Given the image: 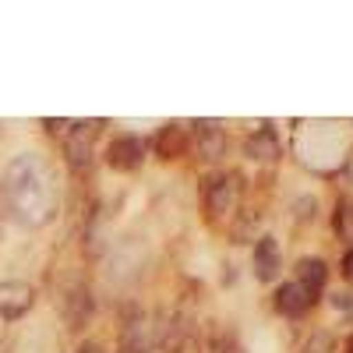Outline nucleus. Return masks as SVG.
Listing matches in <instances>:
<instances>
[{
  "label": "nucleus",
  "instance_id": "nucleus-1",
  "mask_svg": "<svg viewBox=\"0 0 353 353\" xmlns=\"http://www.w3.org/2000/svg\"><path fill=\"white\" fill-rule=\"evenodd\" d=\"M4 201L11 219H18L21 226H46L57 216V184L50 176V166L36 152H21L8 163Z\"/></svg>",
  "mask_w": 353,
  "mask_h": 353
},
{
  "label": "nucleus",
  "instance_id": "nucleus-2",
  "mask_svg": "<svg viewBox=\"0 0 353 353\" xmlns=\"http://www.w3.org/2000/svg\"><path fill=\"white\" fill-rule=\"evenodd\" d=\"M145 152H149V141H145L141 134H117L110 145H106V163L110 170L117 173H131L141 166Z\"/></svg>",
  "mask_w": 353,
  "mask_h": 353
},
{
  "label": "nucleus",
  "instance_id": "nucleus-3",
  "mask_svg": "<svg viewBox=\"0 0 353 353\" xmlns=\"http://www.w3.org/2000/svg\"><path fill=\"white\" fill-rule=\"evenodd\" d=\"M36 304V290L21 283V279H4L0 283V318L4 321H18L32 311Z\"/></svg>",
  "mask_w": 353,
  "mask_h": 353
},
{
  "label": "nucleus",
  "instance_id": "nucleus-4",
  "mask_svg": "<svg viewBox=\"0 0 353 353\" xmlns=\"http://www.w3.org/2000/svg\"><path fill=\"white\" fill-rule=\"evenodd\" d=\"M279 269H283V251H279L276 237H258V244L251 251V272H254V279L276 283Z\"/></svg>",
  "mask_w": 353,
  "mask_h": 353
},
{
  "label": "nucleus",
  "instance_id": "nucleus-5",
  "mask_svg": "<svg viewBox=\"0 0 353 353\" xmlns=\"http://www.w3.org/2000/svg\"><path fill=\"white\" fill-rule=\"evenodd\" d=\"M237 201H241L237 176H216V181L209 184V191H205V209H209L212 216H230L233 209H237Z\"/></svg>",
  "mask_w": 353,
  "mask_h": 353
},
{
  "label": "nucleus",
  "instance_id": "nucleus-6",
  "mask_svg": "<svg viewBox=\"0 0 353 353\" xmlns=\"http://www.w3.org/2000/svg\"><path fill=\"white\" fill-rule=\"evenodd\" d=\"M244 156L254 159V163H276L279 159V134H276V128H269V124L254 128V134H248V141H244Z\"/></svg>",
  "mask_w": 353,
  "mask_h": 353
},
{
  "label": "nucleus",
  "instance_id": "nucleus-7",
  "mask_svg": "<svg viewBox=\"0 0 353 353\" xmlns=\"http://www.w3.org/2000/svg\"><path fill=\"white\" fill-rule=\"evenodd\" d=\"M311 297H307V290L304 286H297V283H283L279 290H276V311L283 314V318H304L307 311H311Z\"/></svg>",
  "mask_w": 353,
  "mask_h": 353
},
{
  "label": "nucleus",
  "instance_id": "nucleus-8",
  "mask_svg": "<svg viewBox=\"0 0 353 353\" xmlns=\"http://www.w3.org/2000/svg\"><path fill=\"white\" fill-rule=\"evenodd\" d=\"M325 279H329V269H325V261H321V258H301L297 261V279H293V283L304 286L311 301H318V293L325 290Z\"/></svg>",
  "mask_w": 353,
  "mask_h": 353
},
{
  "label": "nucleus",
  "instance_id": "nucleus-9",
  "mask_svg": "<svg viewBox=\"0 0 353 353\" xmlns=\"http://www.w3.org/2000/svg\"><path fill=\"white\" fill-rule=\"evenodd\" d=\"M194 145L205 159H219L226 152V131L216 121H201L194 124Z\"/></svg>",
  "mask_w": 353,
  "mask_h": 353
},
{
  "label": "nucleus",
  "instance_id": "nucleus-10",
  "mask_svg": "<svg viewBox=\"0 0 353 353\" xmlns=\"http://www.w3.org/2000/svg\"><path fill=\"white\" fill-rule=\"evenodd\" d=\"M92 138H96V124H74V131L68 134V159L74 170L88 166V159H92Z\"/></svg>",
  "mask_w": 353,
  "mask_h": 353
},
{
  "label": "nucleus",
  "instance_id": "nucleus-11",
  "mask_svg": "<svg viewBox=\"0 0 353 353\" xmlns=\"http://www.w3.org/2000/svg\"><path fill=\"white\" fill-rule=\"evenodd\" d=\"M121 353H152V325L145 318H128L121 332Z\"/></svg>",
  "mask_w": 353,
  "mask_h": 353
},
{
  "label": "nucleus",
  "instance_id": "nucleus-12",
  "mask_svg": "<svg viewBox=\"0 0 353 353\" xmlns=\"http://www.w3.org/2000/svg\"><path fill=\"white\" fill-rule=\"evenodd\" d=\"M64 314L71 321V329H81L88 318H92V293L88 286H71L68 297H64Z\"/></svg>",
  "mask_w": 353,
  "mask_h": 353
},
{
  "label": "nucleus",
  "instance_id": "nucleus-13",
  "mask_svg": "<svg viewBox=\"0 0 353 353\" xmlns=\"http://www.w3.org/2000/svg\"><path fill=\"white\" fill-rule=\"evenodd\" d=\"M184 149H188V131L181 124H166L156 134V156L159 159H176V156H184Z\"/></svg>",
  "mask_w": 353,
  "mask_h": 353
},
{
  "label": "nucleus",
  "instance_id": "nucleus-14",
  "mask_svg": "<svg viewBox=\"0 0 353 353\" xmlns=\"http://www.w3.org/2000/svg\"><path fill=\"white\" fill-rule=\"evenodd\" d=\"M332 226L343 241H353V198H343L336 201V216H332Z\"/></svg>",
  "mask_w": 353,
  "mask_h": 353
},
{
  "label": "nucleus",
  "instance_id": "nucleus-15",
  "mask_svg": "<svg viewBox=\"0 0 353 353\" xmlns=\"http://www.w3.org/2000/svg\"><path fill=\"white\" fill-rule=\"evenodd\" d=\"M332 350H336V343L329 332H311V339L301 346V353H332Z\"/></svg>",
  "mask_w": 353,
  "mask_h": 353
},
{
  "label": "nucleus",
  "instance_id": "nucleus-16",
  "mask_svg": "<svg viewBox=\"0 0 353 353\" xmlns=\"http://www.w3.org/2000/svg\"><path fill=\"white\" fill-rule=\"evenodd\" d=\"M332 304H336V311H353V293H336Z\"/></svg>",
  "mask_w": 353,
  "mask_h": 353
},
{
  "label": "nucleus",
  "instance_id": "nucleus-17",
  "mask_svg": "<svg viewBox=\"0 0 353 353\" xmlns=\"http://www.w3.org/2000/svg\"><path fill=\"white\" fill-rule=\"evenodd\" d=\"M343 279H346V283H353V248L343 254Z\"/></svg>",
  "mask_w": 353,
  "mask_h": 353
},
{
  "label": "nucleus",
  "instance_id": "nucleus-18",
  "mask_svg": "<svg viewBox=\"0 0 353 353\" xmlns=\"http://www.w3.org/2000/svg\"><path fill=\"white\" fill-rule=\"evenodd\" d=\"M343 176H346V181L353 184V149H350V156L343 159Z\"/></svg>",
  "mask_w": 353,
  "mask_h": 353
},
{
  "label": "nucleus",
  "instance_id": "nucleus-19",
  "mask_svg": "<svg viewBox=\"0 0 353 353\" xmlns=\"http://www.w3.org/2000/svg\"><path fill=\"white\" fill-rule=\"evenodd\" d=\"M74 353H103V346H99V343H81Z\"/></svg>",
  "mask_w": 353,
  "mask_h": 353
},
{
  "label": "nucleus",
  "instance_id": "nucleus-20",
  "mask_svg": "<svg viewBox=\"0 0 353 353\" xmlns=\"http://www.w3.org/2000/svg\"><path fill=\"white\" fill-rule=\"evenodd\" d=\"M350 353H353V346H350Z\"/></svg>",
  "mask_w": 353,
  "mask_h": 353
}]
</instances>
